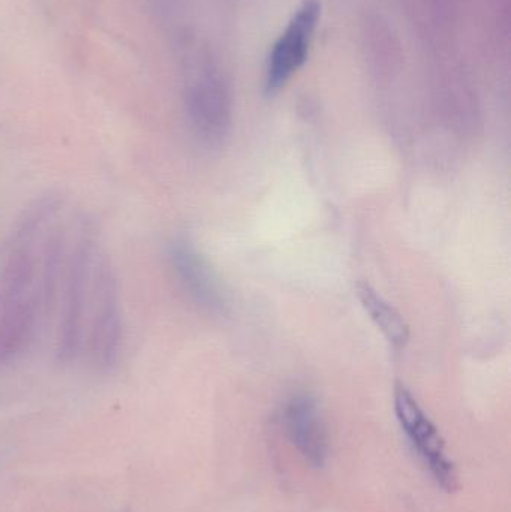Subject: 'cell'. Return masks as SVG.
Segmentation results:
<instances>
[{
	"instance_id": "7",
	"label": "cell",
	"mask_w": 511,
	"mask_h": 512,
	"mask_svg": "<svg viewBox=\"0 0 511 512\" xmlns=\"http://www.w3.org/2000/svg\"><path fill=\"white\" fill-rule=\"evenodd\" d=\"M284 421L300 454L315 468H323L329 457V439L317 400L309 394H297L285 408Z\"/></svg>"
},
{
	"instance_id": "6",
	"label": "cell",
	"mask_w": 511,
	"mask_h": 512,
	"mask_svg": "<svg viewBox=\"0 0 511 512\" xmlns=\"http://www.w3.org/2000/svg\"><path fill=\"white\" fill-rule=\"evenodd\" d=\"M320 18L318 0H305L288 21L270 51L266 69V89L281 90L305 65Z\"/></svg>"
},
{
	"instance_id": "2",
	"label": "cell",
	"mask_w": 511,
	"mask_h": 512,
	"mask_svg": "<svg viewBox=\"0 0 511 512\" xmlns=\"http://www.w3.org/2000/svg\"><path fill=\"white\" fill-rule=\"evenodd\" d=\"M180 51L189 125L204 146H222L231 128V96L227 81L210 51L197 39H183Z\"/></svg>"
},
{
	"instance_id": "3",
	"label": "cell",
	"mask_w": 511,
	"mask_h": 512,
	"mask_svg": "<svg viewBox=\"0 0 511 512\" xmlns=\"http://www.w3.org/2000/svg\"><path fill=\"white\" fill-rule=\"evenodd\" d=\"M98 254L96 225L90 219H80L77 231L66 246L62 279L57 294L60 309L56 358L59 363H71L83 349L93 265Z\"/></svg>"
},
{
	"instance_id": "9",
	"label": "cell",
	"mask_w": 511,
	"mask_h": 512,
	"mask_svg": "<svg viewBox=\"0 0 511 512\" xmlns=\"http://www.w3.org/2000/svg\"><path fill=\"white\" fill-rule=\"evenodd\" d=\"M356 294L363 309L377 325L378 330L384 334L387 342L392 343L396 348L407 345L410 339V327L405 322L404 316L392 304L387 303L369 283H357Z\"/></svg>"
},
{
	"instance_id": "1",
	"label": "cell",
	"mask_w": 511,
	"mask_h": 512,
	"mask_svg": "<svg viewBox=\"0 0 511 512\" xmlns=\"http://www.w3.org/2000/svg\"><path fill=\"white\" fill-rule=\"evenodd\" d=\"M59 195L30 204L9 236L0 267V363L18 357L54 306L45 279V254Z\"/></svg>"
},
{
	"instance_id": "4",
	"label": "cell",
	"mask_w": 511,
	"mask_h": 512,
	"mask_svg": "<svg viewBox=\"0 0 511 512\" xmlns=\"http://www.w3.org/2000/svg\"><path fill=\"white\" fill-rule=\"evenodd\" d=\"M86 346L99 369L116 366L123 348V312L119 277L107 255L98 254L93 265L92 285L87 304Z\"/></svg>"
},
{
	"instance_id": "8",
	"label": "cell",
	"mask_w": 511,
	"mask_h": 512,
	"mask_svg": "<svg viewBox=\"0 0 511 512\" xmlns=\"http://www.w3.org/2000/svg\"><path fill=\"white\" fill-rule=\"evenodd\" d=\"M168 256L177 279L195 303L212 312L224 307V297L212 268L188 239L179 237L174 240Z\"/></svg>"
},
{
	"instance_id": "5",
	"label": "cell",
	"mask_w": 511,
	"mask_h": 512,
	"mask_svg": "<svg viewBox=\"0 0 511 512\" xmlns=\"http://www.w3.org/2000/svg\"><path fill=\"white\" fill-rule=\"evenodd\" d=\"M395 414L417 456L422 459L438 486L446 492H456L459 487L458 471L447 456L446 442L404 385L395 388Z\"/></svg>"
}]
</instances>
